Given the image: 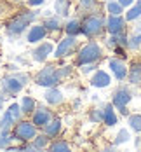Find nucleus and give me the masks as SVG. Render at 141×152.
Here are the masks:
<instances>
[{
    "instance_id": "20",
    "label": "nucleus",
    "mask_w": 141,
    "mask_h": 152,
    "mask_svg": "<svg viewBox=\"0 0 141 152\" xmlns=\"http://www.w3.org/2000/svg\"><path fill=\"white\" fill-rule=\"evenodd\" d=\"M42 25L46 26V30L49 31V33H51V31H52V33L61 31L63 26H64V25H63V21H61V16H58V14H56V16H47Z\"/></svg>"
},
{
    "instance_id": "19",
    "label": "nucleus",
    "mask_w": 141,
    "mask_h": 152,
    "mask_svg": "<svg viewBox=\"0 0 141 152\" xmlns=\"http://www.w3.org/2000/svg\"><path fill=\"white\" fill-rule=\"evenodd\" d=\"M103 124H106L108 128H113L115 124H119V117H117L115 107L111 105V102L103 105Z\"/></svg>"
},
{
    "instance_id": "18",
    "label": "nucleus",
    "mask_w": 141,
    "mask_h": 152,
    "mask_svg": "<svg viewBox=\"0 0 141 152\" xmlns=\"http://www.w3.org/2000/svg\"><path fill=\"white\" fill-rule=\"evenodd\" d=\"M61 129H63V121L59 119V117H54V115H52V119L42 128V131H44L49 138L58 137V135L61 133Z\"/></svg>"
},
{
    "instance_id": "33",
    "label": "nucleus",
    "mask_w": 141,
    "mask_h": 152,
    "mask_svg": "<svg viewBox=\"0 0 141 152\" xmlns=\"http://www.w3.org/2000/svg\"><path fill=\"white\" fill-rule=\"evenodd\" d=\"M73 74V66L72 65H64V66H59L58 68V75H59V79H68V77Z\"/></svg>"
},
{
    "instance_id": "14",
    "label": "nucleus",
    "mask_w": 141,
    "mask_h": 152,
    "mask_svg": "<svg viewBox=\"0 0 141 152\" xmlns=\"http://www.w3.org/2000/svg\"><path fill=\"white\" fill-rule=\"evenodd\" d=\"M47 33H49V31L46 30L44 25H33V26L28 28L26 40H28L30 44H38V42H42V40L47 37Z\"/></svg>"
},
{
    "instance_id": "28",
    "label": "nucleus",
    "mask_w": 141,
    "mask_h": 152,
    "mask_svg": "<svg viewBox=\"0 0 141 152\" xmlns=\"http://www.w3.org/2000/svg\"><path fill=\"white\" fill-rule=\"evenodd\" d=\"M105 9H106L108 14H124V7L117 0H106L105 2Z\"/></svg>"
},
{
    "instance_id": "13",
    "label": "nucleus",
    "mask_w": 141,
    "mask_h": 152,
    "mask_svg": "<svg viewBox=\"0 0 141 152\" xmlns=\"http://www.w3.org/2000/svg\"><path fill=\"white\" fill-rule=\"evenodd\" d=\"M51 119H52V112H51L47 107H37V108L31 112V122H33L37 128H44Z\"/></svg>"
},
{
    "instance_id": "2",
    "label": "nucleus",
    "mask_w": 141,
    "mask_h": 152,
    "mask_svg": "<svg viewBox=\"0 0 141 152\" xmlns=\"http://www.w3.org/2000/svg\"><path fill=\"white\" fill-rule=\"evenodd\" d=\"M103 33H105V14L103 12L84 14L80 21V35L87 39H98Z\"/></svg>"
},
{
    "instance_id": "36",
    "label": "nucleus",
    "mask_w": 141,
    "mask_h": 152,
    "mask_svg": "<svg viewBox=\"0 0 141 152\" xmlns=\"http://www.w3.org/2000/svg\"><path fill=\"white\" fill-rule=\"evenodd\" d=\"M117 2H119V4H120L124 9H127V7H131V5H132L136 0H117Z\"/></svg>"
},
{
    "instance_id": "22",
    "label": "nucleus",
    "mask_w": 141,
    "mask_h": 152,
    "mask_svg": "<svg viewBox=\"0 0 141 152\" xmlns=\"http://www.w3.org/2000/svg\"><path fill=\"white\" fill-rule=\"evenodd\" d=\"M72 11V0H54V12L61 18H68Z\"/></svg>"
},
{
    "instance_id": "40",
    "label": "nucleus",
    "mask_w": 141,
    "mask_h": 152,
    "mask_svg": "<svg viewBox=\"0 0 141 152\" xmlns=\"http://www.w3.org/2000/svg\"><path fill=\"white\" fill-rule=\"evenodd\" d=\"M136 147H141V138H136Z\"/></svg>"
},
{
    "instance_id": "3",
    "label": "nucleus",
    "mask_w": 141,
    "mask_h": 152,
    "mask_svg": "<svg viewBox=\"0 0 141 152\" xmlns=\"http://www.w3.org/2000/svg\"><path fill=\"white\" fill-rule=\"evenodd\" d=\"M101 60H103V47L99 46V42H96L94 39H89L87 44L78 47L75 65L82 66V65H87V63H98Z\"/></svg>"
},
{
    "instance_id": "41",
    "label": "nucleus",
    "mask_w": 141,
    "mask_h": 152,
    "mask_svg": "<svg viewBox=\"0 0 141 152\" xmlns=\"http://www.w3.org/2000/svg\"><path fill=\"white\" fill-rule=\"evenodd\" d=\"M99 2H106V0H99Z\"/></svg>"
},
{
    "instance_id": "27",
    "label": "nucleus",
    "mask_w": 141,
    "mask_h": 152,
    "mask_svg": "<svg viewBox=\"0 0 141 152\" xmlns=\"http://www.w3.org/2000/svg\"><path fill=\"white\" fill-rule=\"evenodd\" d=\"M14 124H16V119L11 115V112H9V110H5V112H4V115L0 117V129L11 131Z\"/></svg>"
},
{
    "instance_id": "10",
    "label": "nucleus",
    "mask_w": 141,
    "mask_h": 152,
    "mask_svg": "<svg viewBox=\"0 0 141 152\" xmlns=\"http://www.w3.org/2000/svg\"><path fill=\"white\" fill-rule=\"evenodd\" d=\"M108 68H110V72H111V75L115 77L119 82H124L125 79H127L129 66L125 65V61L122 60V58H119V56L110 58L108 60Z\"/></svg>"
},
{
    "instance_id": "42",
    "label": "nucleus",
    "mask_w": 141,
    "mask_h": 152,
    "mask_svg": "<svg viewBox=\"0 0 141 152\" xmlns=\"http://www.w3.org/2000/svg\"><path fill=\"white\" fill-rule=\"evenodd\" d=\"M140 53H141V47H140Z\"/></svg>"
},
{
    "instance_id": "1",
    "label": "nucleus",
    "mask_w": 141,
    "mask_h": 152,
    "mask_svg": "<svg viewBox=\"0 0 141 152\" xmlns=\"http://www.w3.org/2000/svg\"><path fill=\"white\" fill-rule=\"evenodd\" d=\"M37 18H38V11H21V12L14 14L5 23V33L11 39L19 37V35H23L25 31L28 30V26Z\"/></svg>"
},
{
    "instance_id": "23",
    "label": "nucleus",
    "mask_w": 141,
    "mask_h": 152,
    "mask_svg": "<svg viewBox=\"0 0 141 152\" xmlns=\"http://www.w3.org/2000/svg\"><path fill=\"white\" fill-rule=\"evenodd\" d=\"M63 30H64L66 35L78 37V35H80V19H78V18H72V19H68V21L64 23Z\"/></svg>"
},
{
    "instance_id": "32",
    "label": "nucleus",
    "mask_w": 141,
    "mask_h": 152,
    "mask_svg": "<svg viewBox=\"0 0 141 152\" xmlns=\"http://www.w3.org/2000/svg\"><path fill=\"white\" fill-rule=\"evenodd\" d=\"M12 133L11 131H5V129H0V149H7L12 142Z\"/></svg>"
},
{
    "instance_id": "12",
    "label": "nucleus",
    "mask_w": 141,
    "mask_h": 152,
    "mask_svg": "<svg viewBox=\"0 0 141 152\" xmlns=\"http://www.w3.org/2000/svg\"><path fill=\"white\" fill-rule=\"evenodd\" d=\"M89 84L93 88H98V89H105L111 84V75H110L106 70H101L98 68L96 72H93V75L89 79Z\"/></svg>"
},
{
    "instance_id": "21",
    "label": "nucleus",
    "mask_w": 141,
    "mask_h": 152,
    "mask_svg": "<svg viewBox=\"0 0 141 152\" xmlns=\"http://www.w3.org/2000/svg\"><path fill=\"white\" fill-rule=\"evenodd\" d=\"M124 18L127 23H134L141 18V0H136L131 7H127V11L124 12Z\"/></svg>"
},
{
    "instance_id": "8",
    "label": "nucleus",
    "mask_w": 141,
    "mask_h": 152,
    "mask_svg": "<svg viewBox=\"0 0 141 152\" xmlns=\"http://www.w3.org/2000/svg\"><path fill=\"white\" fill-rule=\"evenodd\" d=\"M105 31H108V35H117L120 31H127V21H125L124 14L105 16Z\"/></svg>"
},
{
    "instance_id": "29",
    "label": "nucleus",
    "mask_w": 141,
    "mask_h": 152,
    "mask_svg": "<svg viewBox=\"0 0 141 152\" xmlns=\"http://www.w3.org/2000/svg\"><path fill=\"white\" fill-rule=\"evenodd\" d=\"M131 140V131L127 129V128H120V131L117 133V137H115V142H113V147H117V145H124Z\"/></svg>"
},
{
    "instance_id": "31",
    "label": "nucleus",
    "mask_w": 141,
    "mask_h": 152,
    "mask_svg": "<svg viewBox=\"0 0 141 152\" xmlns=\"http://www.w3.org/2000/svg\"><path fill=\"white\" fill-rule=\"evenodd\" d=\"M89 121L93 124H103V105L96 107L89 112Z\"/></svg>"
},
{
    "instance_id": "16",
    "label": "nucleus",
    "mask_w": 141,
    "mask_h": 152,
    "mask_svg": "<svg viewBox=\"0 0 141 152\" xmlns=\"http://www.w3.org/2000/svg\"><path fill=\"white\" fill-rule=\"evenodd\" d=\"M44 98H46L47 103H49V105H52V107L61 105L63 102H64V94H63L61 89H58V86H54V88H47Z\"/></svg>"
},
{
    "instance_id": "25",
    "label": "nucleus",
    "mask_w": 141,
    "mask_h": 152,
    "mask_svg": "<svg viewBox=\"0 0 141 152\" xmlns=\"http://www.w3.org/2000/svg\"><path fill=\"white\" fill-rule=\"evenodd\" d=\"M19 105H21V110H23L25 115H31V112L37 108V102H35L31 96H23Z\"/></svg>"
},
{
    "instance_id": "17",
    "label": "nucleus",
    "mask_w": 141,
    "mask_h": 152,
    "mask_svg": "<svg viewBox=\"0 0 141 152\" xmlns=\"http://www.w3.org/2000/svg\"><path fill=\"white\" fill-rule=\"evenodd\" d=\"M127 80H129V84H132V86H140L141 84V60H136L129 65Z\"/></svg>"
},
{
    "instance_id": "11",
    "label": "nucleus",
    "mask_w": 141,
    "mask_h": 152,
    "mask_svg": "<svg viewBox=\"0 0 141 152\" xmlns=\"http://www.w3.org/2000/svg\"><path fill=\"white\" fill-rule=\"evenodd\" d=\"M52 53H54V44L52 42H38V46L31 51V58L37 63H44Z\"/></svg>"
},
{
    "instance_id": "38",
    "label": "nucleus",
    "mask_w": 141,
    "mask_h": 152,
    "mask_svg": "<svg viewBox=\"0 0 141 152\" xmlns=\"http://www.w3.org/2000/svg\"><path fill=\"white\" fill-rule=\"evenodd\" d=\"M119 112H120V115H125V117L129 115V108H127V107H122V108H119Z\"/></svg>"
},
{
    "instance_id": "7",
    "label": "nucleus",
    "mask_w": 141,
    "mask_h": 152,
    "mask_svg": "<svg viewBox=\"0 0 141 152\" xmlns=\"http://www.w3.org/2000/svg\"><path fill=\"white\" fill-rule=\"evenodd\" d=\"M78 49V39L73 37V35H64L58 47L54 49V58L58 60H63V58H68L72 54H75V51Z\"/></svg>"
},
{
    "instance_id": "30",
    "label": "nucleus",
    "mask_w": 141,
    "mask_h": 152,
    "mask_svg": "<svg viewBox=\"0 0 141 152\" xmlns=\"http://www.w3.org/2000/svg\"><path fill=\"white\" fill-rule=\"evenodd\" d=\"M49 140H51V138L44 133V135H35V138H33L31 142H33V147H35L37 151H42V149H47V147H49Z\"/></svg>"
},
{
    "instance_id": "5",
    "label": "nucleus",
    "mask_w": 141,
    "mask_h": 152,
    "mask_svg": "<svg viewBox=\"0 0 141 152\" xmlns=\"http://www.w3.org/2000/svg\"><path fill=\"white\" fill-rule=\"evenodd\" d=\"M59 82H61V79L58 75V66H54V65H46L35 75V84L42 86V88H54Z\"/></svg>"
},
{
    "instance_id": "37",
    "label": "nucleus",
    "mask_w": 141,
    "mask_h": 152,
    "mask_svg": "<svg viewBox=\"0 0 141 152\" xmlns=\"http://www.w3.org/2000/svg\"><path fill=\"white\" fill-rule=\"evenodd\" d=\"M132 30H134V33H140V31H141V18L136 21V25L132 26Z\"/></svg>"
},
{
    "instance_id": "35",
    "label": "nucleus",
    "mask_w": 141,
    "mask_h": 152,
    "mask_svg": "<svg viewBox=\"0 0 141 152\" xmlns=\"http://www.w3.org/2000/svg\"><path fill=\"white\" fill-rule=\"evenodd\" d=\"M44 2H46V0H26V4H28L30 7H40Z\"/></svg>"
},
{
    "instance_id": "9",
    "label": "nucleus",
    "mask_w": 141,
    "mask_h": 152,
    "mask_svg": "<svg viewBox=\"0 0 141 152\" xmlns=\"http://www.w3.org/2000/svg\"><path fill=\"white\" fill-rule=\"evenodd\" d=\"M132 100V91L127 86H119L115 91L111 93V105L115 107V110L127 107Z\"/></svg>"
},
{
    "instance_id": "4",
    "label": "nucleus",
    "mask_w": 141,
    "mask_h": 152,
    "mask_svg": "<svg viewBox=\"0 0 141 152\" xmlns=\"http://www.w3.org/2000/svg\"><path fill=\"white\" fill-rule=\"evenodd\" d=\"M30 82V75L28 74H23V72H16V74H11V75H5L2 79V93L12 96V94H17V93L23 91V88Z\"/></svg>"
},
{
    "instance_id": "34",
    "label": "nucleus",
    "mask_w": 141,
    "mask_h": 152,
    "mask_svg": "<svg viewBox=\"0 0 141 152\" xmlns=\"http://www.w3.org/2000/svg\"><path fill=\"white\" fill-rule=\"evenodd\" d=\"M96 70H98V63H87V65H82V66H80V72H82L84 75L93 74Z\"/></svg>"
},
{
    "instance_id": "26",
    "label": "nucleus",
    "mask_w": 141,
    "mask_h": 152,
    "mask_svg": "<svg viewBox=\"0 0 141 152\" xmlns=\"http://www.w3.org/2000/svg\"><path fill=\"white\" fill-rule=\"evenodd\" d=\"M129 129L134 133H141V114H129L127 115Z\"/></svg>"
},
{
    "instance_id": "6",
    "label": "nucleus",
    "mask_w": 141,
    "mask_h": 152,
    "mask_svg": "<svg viewBox=\"0 0 141 152\" xmlns=\"http://www.w3.org/2000/svg\"><path fill=\"white\" fill-rule=\"evenodd\" d=\"M37 135V126L31 121H19L12 126V138L21 142V143H26V142H31Z\"/></svg>"
},
{
    "instance_id": "39",
    "label": "nucleus",
    "mask_w": 141,
    "mask_h": 152,
    "mask_svg": "<svg viewBox=\"0 0 141 152\" xmlns=\"http://www.w3.org/2000/svg\"><path fill=\"white\" fill-rule=\"evenodd\" d=\"M7 98V94L5 93H0V108H2V105H4V100Z\"/></svg>"
},
{
    "instance_id": "24",
    "label": "nucleus",
    "mask_w": 141,
    "mask_h": 152,
    "mask_svg": "<svg viewBox=\"0 0 141 152\" xmlns=\"http://www.w3.org/2000/svg\"><path fill=\"white\" fill-rule=\"evenodd\" d=\"M49 151L52 152H68L72 147H70V143L66 142V140H63V138H56L54 142H51L49 143V147H47Z\"/></svg>"
},
{
    "instance_id": "15",
    "label": "nucleus",
    "mask_w": 141,
    "mask_h": 152,
    "mask_svg": "<svg viewBox=\"0 0 141 152\" xmlns=\"http://www.w3.org/2000/svg\"><path fill=\"white\" fill-rule=\"evenodd\" d=\"M77 9L82 14L103 12V7H101V2L99 0H77Z\"/></svg>"
}]
</instances>
